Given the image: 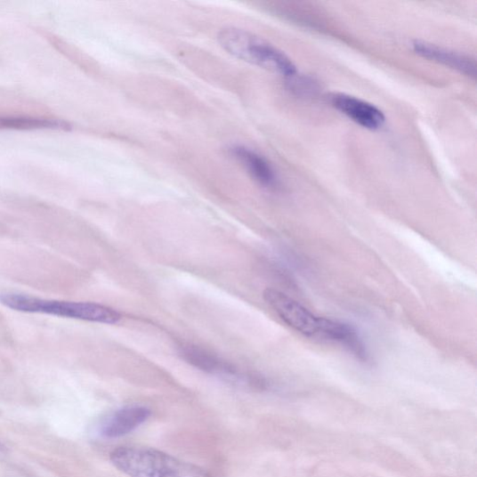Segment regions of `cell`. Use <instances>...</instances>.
<instances>
[{"mask_svg":"<svg viewBox=\"0 0 477 477\" xmlns=\"http://www.w3.org/2000/svg\"><path fill=\"white\" fill-rule=\"evenodd\" d=\"M230 153L256 183L271 190L279 188V178L266 158L245 146H233Z\"/></svg>","mask_w":477,"mask_h":477,"instance_id":"obj_7","label":"cell"},{"mask_svg":"<svg viewBox=\"0 0 477 477\" xmlns=\"http://www.w3.org/2000/svg\"><path fill=\"white\" fill-rule=\"evenodd\" d=\"M0 303L17 311L44 313L98 324L114 325L122 319L116 310L98 303L44 300L17 293L0 294Z\"/></svg>","mask_w":477,"mask_h":477,"instance_id":"obj_3","label":"cell"},{"mask_svg":"<svg viewBox=\"0 0 477 477\" xmlns=\"http://www.w3.org/2000/svg\"><path fill=\"white\" fill-rule=\"evenodd\" d=\"M182 354L188 363L198 369L237 381L241 377L231 365L202 348L192 345L184 346L182 348Z\"/></svg>","mask_w":477,"mask_h":477,"instance_id":"obj_10","label":"cell"},{"mask_svg":"<svg viewBox=\"0 0 477 477\" xmlns=\"http://www.w3.org/2000/svg\"><path fill=\"white\" fill-rule=\"evenodd\" d=\"M263 296L269 306L287 326L308 337H318L321 317L314 315L281 291L268 288L264 291Z\"/></svg>","mask_w":477,"mask_h":477,"instance_id":"obj_4","label":"cell"},{"mask_svg":"<svg viewBox=\"0 0 477 477\" xmlns=\"http://www.w3.org/2000/svg\"><path fill=\"white\" fill-rule=\"evenodd\" d=\"M217 41L229 54L244 62L279 73L287 79L297 75L286 53L245 29L223 28L218 32Z\"/></svg>","mask_w":477,"mask_h":477,"instance_id":"obj_2","label":"cell"},{"mask_svg":"<svg viewBox=\"0 0 477 477\" xmlns=\"http://www.w3.org/2000/svg\"><path fill=\"white\" fill-rule=\"evenodd\" d=\"M332 105L352 122L368 130H377L384 126L385 116L379 109L361 99L348 94H335Z\"/></svg>","mask_w":477,"mask_h":477,"instance_id":"obj_5","label":"cell"},{"mask_svg":"<svg viewBox=\"0 0 477 477\" xmlns=\"http://www.w3.org/2000/svg\"><path fill=\"white\" fill-rule=\"evenodd\" d=\"M413 49L416 54L430 60V61L459 71L472 78L476 77L475 60L467 55L424 42H415Z\"/></svg>","mask_w":477,"mask_h":477,"instance_id":"obj_9","label":"cell"},{"mask_svg":"<svg viewBox=\"0 0 477 477\" xmlns=\"http://www.w3.org/2000/svg\"><path fill=\"white\" fill-rule=\"evenodd\" d=\"M151 411L142 406H129L110 414L101 426V433L106 439H119L145 424Z\"/></svg>","mask_w":477,"mask_h":477,"instance_id":"obj_6","label":"cell"},{"mask_svg":"<svg viewBox=\"0 0 477 477\" xmlns=\"http://www.w3.org/2000/svg\"><path fill=\"white\" fill-rule=\"evenodd\" d=\"M110 461L129 477H212L200 467L148 448H118L110 454Z\"/></svg>","mask_w":477,"mask_h":477,"instance_id":"obj_1","label":"cell"},{"mask_svg":"<svg viewBox=\"0 0 477 477\" xmlns=\"http://www.w3.org/2000/svg\"><path fill=\"white\" fill-rule=\"evenodd\" d=\"M0 449H2V445H0Z\"/></svg>","mask_w":477,"mask_h":477,"instance_id":"obj_11","label":"cell"},{"mask_svg":"<svg viewBox=\"0 0 477 477\" xmlns=\"http://www.w3.org/2000/svg\"><path fill=\"white\" fill-rule=\"evenodd\" d=\"M318 337L343 345L362 361H368V353L360 333L352 326L321 317Z\"/></svg>","mask_w":477,"mask_h":477,"instance_id":"obj_8","label":"cell"}]
</instances>
